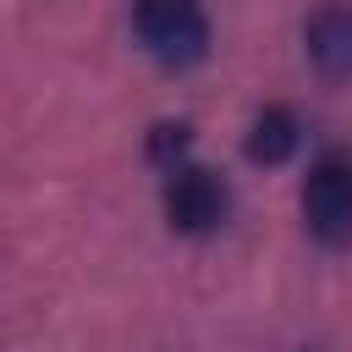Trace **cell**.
<instances>
[{
	"instance_id": "4",
	"label": "cell",
	"mask_w": 352,
	"mask_h": 352,
	"mask_svg": "<svg viewBox=\"0 0 352 352\" xmlns=\"http://www.w3.org/2000/svg\"><path fill=\"white\" fill-rule=\"evenodd\" d=\"M302 50H308V60H314V72H319L324 82L352 77V11L336 6V0H324L319 11H308V22H302Z\"/></svg>"
},
{
	"instance_id": "3",
	"label": "cell",
	"mask_w": 352,
	"mask_h": 352,
	"mask_svg": "<svg viewBox=\"0 0 352 352\" xmlns=\"http://www.w3.org/2000/svg\"><path fill=\"white\" fill-rule=\"evenodd\" d=\"M226 204H231L226 182H220L214 170H204V165H176V170L165 176V220H170L176 231H187V236L214 231V226L226 220Z\"/></svg>"
},
{
	"instance_id": "5",
	"label": "cell",
	"mask_w": 352,
	"mask_h": 352,
	"mask_svg": "<svg viewBox=\"0 0 352 352\" xmlns=\"http://www.w3.org/2000/svg\"><path fill=\"white\" fill-rule=\"evenodd\" d=\"M297 143H302V121L292 104H264L248 126V160L253 165H280L297 154Z\"/></svg>"
},
{
	"instance_id": "2",
	"label": "cell",
	"mask_w": 352,
	"mask_h": 352,
	"mask_svg": "<svg viewBox=\"0 0 352 352\" xmlns=\"http://www.w3.org/2000/svg\"><path fill=\"white\" fill-rule=\"evenodd\" d=\"M302 226L324 248L352 242V154L324 148L302 176Z\"/></svg>"
},
{
	"instance_id": "6",
	"label": "cell",
	"mask_w": 352,
	"mask_h": 352,
	"mask_svg": "<svg viewBox=\"0 0 352 352\" xmlns=\"http://www.w3.org/2000/svg\"><path fill=\"white\" fill-rule=\"evenodd\" d=\"M182 148H187V126H182V121H165V126H154V132H148V154H154L165 170H176V165H182Z\"/></svg>"
},
{
	"instance_id": "1",
	"label": "cell",
	"mask_w": 352,
	"mask_h": 352,
	"mask_svg": "<svg viewBox=\"0 0 352 352\" xmlns=\"http://www.w3.org/2000/svg\"><path fill=\"white\" fill-rule=\"evenodd\" d=\"M132 22L143 50L160 66H198L209 55V16L198 0H132Z\"/></svg>"
}]
</instances>
